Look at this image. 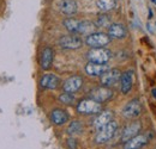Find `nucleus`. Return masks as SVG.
Here are the masks:
<instances>
[{
    "label": "nucleus",
    "instance_id": "f03ea898",
    "mask_svg": "<svg viewBox=\"0 0 156 149\" xmlns=\"http://www.w3.org/2000/svg\"><path fill=\"white\" fill-rule=\"evenodd\" d=\"M77 111L80 114H98L102 112V105L93 99H83L78 103Z\"/></svg>",
    "mask_w": 156,
    "mask_h": 149
},
{
    "label": "nucleus",
    "instance_id": "dca6fc26",
    "mask_svg": "<svg viewBox=\"0 0 156 149\" xmlns=\"http://www.w3.org/2000/svg\"><path fill=\"white\" fill-rule=\"evenodd\" d=\"M53 57H54V53L53 49L49 47H46L42 53H41V58H40V65L42 67V69H49L52 67L53 63Z\"/></svg>",
    "mask_w": 156,
    "mask_h": 149
},
{
    "label": "nucleus",
    "instance_id": "423d86ee",
    "mask_svg": "<svg viewBox=\"0 0 156 149\" xmlns=\"http://www.w3.org/2000/svg\"><path fill=\"white\" fill-rule=\"evenodd\" d=\"M120 79H121V72L118 68L108 69L106 73H103V74L100 76L101 85L105 86V87H112V86H114Z\"/></svg>",
    "mask_w": 156,
    "mask_h": 149
},
{
    "label": "nucleus",
    "instance_id": "412c9836",
    "mask_svg": "<svg viewBox=\"0 0 156 149\" xmlns=\"http://www.w3.org/2000/svg\"><path fill=\"white\" fill-rule=\"evenodd\" d=\"M79 24H80V22L75 18H66L64 20V26H65V28L67 29V31H70L71 34H78Z\"/></svg>",
    "mask_w": 156,
    "mask_h": 149
},
{
    "label": "nucleus",
    "instance_id": "b1692460",
    "mask_svg": "<svg viewBox=\"0 0 156 149\" xmlns=\"http://www.w3.org/2000/svg\"><path fill=\"white\" fill-rule=\"evenodd\" d=\"M59 100L60 103L62 104H66V105H72L73 101H75V97L72 93H67V92H64L62 94L59 95Z\"/></svg>",
    "mask_w": 156,
    "mask_h": 149
},
{
    "label": "nucleus",
    "instance_id": "a211bd4d",
    "mask_svg": "<svg viewBox=\"0 0 156 149\" xmlns=\"http://www.w3.org/2000/svg\"><path fill=\"white\" fill-rule=\"evenodd\" d=\"M77 2L75 0H61L59 2V10L64 15H67V16L75 15L77 12Z\"/></svg>",
    "mask_w": 156,
    "mask_h": 149
},
{
    "label": "nucleus",
    "instance_id": "1a4fd4ad",
    "mask_svg": "<svg viewBox=\"0 0 156 149\" xmlns=\"http://www.w3.org/2000/svg\"><path fill=\"white\" fill-rule=\"evenodd\" d=\"M149 142V136L145 134H138L127 142H125L124 149H140Z\"/></svg>",
    "mask_w": 156,
    "mask_h": 149
},
{
    "label": "nucleus",
    "instance_id": "4468645a",
    "mask_svg": "<svg viewBox=\"0 0 156 149\" xmlns=\"http://www.w3.org/2000/svg\"><path fill=\"white\" fill-rule=\"evenodd\" d=\"M60 84V79L54 74H46L43 75L40 80V85L42 88L46 90H55Z\"/></svg>",
    "mask_w": 156,
    "mask_h": 149
},
{
    "label": "nucleus",
    "instance_id": "ddd939ff",
    "mask_svg": "<svg viewBox=\"0 0 156 149\" xmlns=\"http://www.w3.org/2000/svg\"><path fill=\"white\" fill-rule=\"evenodd\" d=\"M133 85V71H126L121 74L120 79V90L124 94H127Z\"/></svg>",
    "mask_w": 156,
    "mask_h": 149
},
{
    "label": "nucleus",
    "instance_id": "f8f14e48",
    "mask_svg": "<svg viewBox=\"0 0 156 149\" xmlns=\"http://www.w3.org/2000/svg\"><path fill=\"white\" fill-rule=\"evenodd\" d=\"M109 69L108 65L106 63H94L89 62L85 66V73L90 76H101L103 73H106Z\"/></svg>",
    "mask_w": 156,
    "mask_h": 149
},
{
    "label": "nucleus",
    "instance_id": "f3484780",
    "mask_svg": "<svg viewBox=\"0 0 156 149\" xmlns=\"http://www.w3.org/2000/svg\"><path fill=\"white\" fill-rule=\"evenodd\" d=\"M108 35L111 38H115V39H121L125 38L127 35V30L122 24H112L108 28Z\"/></svg>",
    "mask_w": 156,
    "mask_h": 149
},
{
    "label": "nucleus",
    "instance_id": "2eb2a0df",
    "mask_svg": "<svg viewBox=\"0 0 156 149\" xmlns=\"http://www.w3.org/2000/svg\"><path fill=\"white\" fill-rule=\"evenodd\" d=\"M113 121V112L112 111H102L101 113H98V117L94 119L93 125L100 130L101 128L106 127L108 123H111Z\"/></svg>",
    "mask_w": 156,
    "mask_h": 149
},
{
    "label": "nucleus",
    "instance_id": "cd10ccee",
    "mask_svg": "<svg viewBox=\"0 0 156 149\" xmlns=\"http://www.w3.org/2000/svg\"><path fill=\"white\" fill-rule=\"evenodd\" d=\"M151 1H153V4H155L156 5V0H151Z\"/></svg>",
    "mask_w": 156,
    "mask_h": 149
},
{
    "label": "nucleus",
    "instance_id": "6ab92c4d",
    "mask_svg": "<svg viewBox=\"0 0 156 149\" xmlns=\"http://www.w3.org/2000/svg\"><path fill=\"white\" fill-rule=\"evenodd\" d=\"M51 121L55 125H62L69 121V114L61 109H55L51 113Z\"/></svg>",
    "mask_w": 156,
    "mask_h": 149
},
{
    "label": "nucleus",
    "instance_id": "f257e3e1",
    "mask_svg": "<svg viewBox=\"0 0 156 149\" xmlns=\"http://www.w3.org/2000/svg\"><path fill=\"white\" fill-rule=\"evenodd\" d=\"M117 130H118V123L115 121H112L106 127L101 128L98 131V134L95 136V142L98 143V144H103V143L108 142L109 140L113 138V136L115 135Z\"/></svg>",
    "mask_w": 156,
    "mask_h": 149
},
{
    "label": "nucleus",
    "instance_id": "39448f33",
    "mask_svg": "<svg viewBox=\"0 0 156 149\" xmlns=\"http://www.w3.org/2000/svg\"><path fill=\"white\" fill-rule=\"evenodd\" d=\"M89 97H90V99H93V100L98 101L100 104H102V103L108 101L113 97V91L109 87H105V86L95 87V88H93L90 91Z\"/></svg>",
    "mask_w": 156,
    "mask_h": 149
},
{
    "label": "nucleus",
    "instance_id": "9b49d317",
    "mask_svg": "<svg viewBox=\"0 0 156 149\" xmlns=\"http://www.w3.org/2000/svg\"><path fill=\"white\" fill-rule=\"evenodd\" d=\"M82 39L75 35H69V36H62L59 39V45L65 49H78L82 45Z\"/></svg>",
    "mask_w": 156,
    "mask_h": 149
},
{
    "label": "nucleus",
    "instance_id": "aec40b11",
    "mask_svg": "<svg viewBox=\"0 0 156 149\" xmlns=\"http://www.w3.org/2000/svg\"><path fill=\"white\" fill-rule=\"evenodd\" d=\"M95 31V25L91 22L88 20H83L79 24V29H78V34H83V35H91Z\"/></svg>",
    "mask_w": 156,
    "mask_h": 149
},
{
    "label": "nucleus",
    "instance_id": "bb28decb",
    "mask_svg": "<svg viewBox=\"0 0 156 149\" xmlns=\"http://www.w3.org/2000/svg\"><path fill=\"white\" fill-rule=\"evenodd\" d=\"M153 95L156 98V88H154V90H153Z\"/></svg>",
    "mask_w": 156,
    "mask_h": 149
},
{
    "label": "nucleus",
    "instance_id": "7ed1b4c3",
    "mask_svg": "<svg viewBox=\"0 0 156 149\" xmlns=\"http://www.w3.org/2000/svg\"><path fill=\"white\" fill-rule=\"evenodd\" d=\"M85 43L87 45L91 47V48H105L106 45H108L111 43V37L107 34L103 32H94L85 38Z\"/></svg>",
    "mask_w": 156,
    "mask_h": 149
},
{
    "label": "nucleus",
    "instance_id": "4be33fe9",
    "mask_svg": "<svg viewBox=\"0 0 156 149\" xmlns=\"http://www.w3.org/2000/svg\"><path fill=\"white\" fill-rule=\"evenodd\" d=\"M83 131V124L79 122V121H72L67 128V132L72 136L75 135H79L80 132Z\"/></svg>",
    "mask_w": 156,
    "mask_h": 149
},
{
    "label": "nucleus",
    "instance_id": "6e6552de",
    "mask_svg": "<svg viewBox=\"0 0 156 149\" xmlns=\"http://www.w3.org/2000/svg\"><path fill=\"white\" fill-rule=\"evenodd\" d=\"M140 129H142V124H140V122H138V121H135V122L127 124V125L124 128V130H122L121 141H122V142H127V141L131 140L132 137L137 136Z\"/></svg>",
    "mask_w": 156,
    "mask_h": 149
},
{
    "label": "nucleus",
    "instance_id": "9d476101",
    "mask_svg": "<svg viewBox=\"0 0 156 149\" xmlns=\"http://www.w3.org/2000/svg\"><path fill=\"white\" fill-rule=\"evenodd\" d=\"M82 85H83V79H82V76H79V75H73V76L69 78V79L64 82L62 90H64V92H67V93H75V92H77L78 90L82 87Z\"/></svg>",
    "mask_w": 156,
    "mask_h": 149
},
{
    "label": "nucleus",
    "instance_id": "5701e85b",
    "mask_svg": "<svg viewBox=\"0 0 156 149\" xmlns=\"http://www.w3.org/2000/svg\"><path fill=\"white\" fill-rule=\"evenodd\" d=\"M98 6L102 11H109V10L114 8L115 0H98Z\"/></svg>",
    "mask_w": 156,
    "mask_h": 149
},
{
    "label": "nucleus",
    "instance_id": "0eeeda50",
    "mask_svg": "<svg viewBox=\"0 0 156 149\" xmlns=\"http://www.w3.org/2000/svg\"><path fill=\"white\" fill-rule=\"evenodd\" d=\"M140 113H142V104L138 99H133L129 101L122 109V114L129 119L137 118Z\"/></svg>",
    "mask_w": 156,
    "mask_h": 149
},
{
    "label": "nucleus",
    "instance_id": "20e7f679",
    "mask_svg": "<svg viewBox=\"0 0 156 149\" xmlns=\"http://www.w3.org/2000/svg\"><path fill=\"white\" fill-rule=\"evenodd\" d=\"M111 51L105 48H93L88 53V58L94 63H107L111 58Z\"/></svg>",
    "mask_w": 156,
    "mask_h": 149
},
{
    "label": "nucleus",
    "instance_id": "393cba45",
    "mask_svg": "<svg viewBox=\"0 0 156 149\" xmlns=\"http://www.w3.org/2000/svg\"><path fill=\"white\" fill-rule=\"evenodd\" d=\"M109 23H111V19L108 16H106V15H100L98 18V22H96V24H98V26H108L109 25Z\"/></svg>",
    "mask_w": 156,
    "mask_h": 149
},
{
    "label": "nucleus",
    "instance_id": "a878e982",
    "mask_svg": "<svg viewBox=\"0 0 156 149\" xmlns=\"http://www.w3.org/2000/svg\"><path fill=\"white\" fill-rule=\"evenodd\" d=\"M66 144H67V148L69 149H77V141L72 137H70L67 141H66Z\"/></svg>",
    "mask_w": 156,
    "mask_h": 149
}]
</instances>
